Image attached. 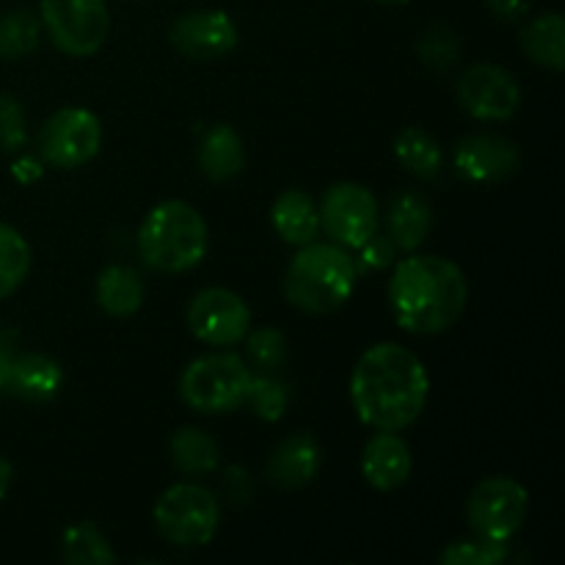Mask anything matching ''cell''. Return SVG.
Segmentation results:
<instances>
[{"mask_svg":"<svg viewBox=\"0 0 565 565\" xmlns=\"http://www.w3.org/2000/svg\"><path fill=\"white\" fill-rule=\"evenodd\" d=\"M430 379L417 353L397 342H379L359 356L351 373L356 417L375 430H403L428 406Z\"/></svg>","mask_w":565,"mask_h":565,"instance_id":"1","label":"cell"},{"mask_svg":"<svg viewBox=\"0 0 565 565\" xmlns=\"http://www.w3.org/2000/svg\"><path fill=\"white\" fill-rule=\"evenodd\" d=\"M469 285L456 263L434 254L406 257L390 279V307L397 326L412 334H439L461 318Z\"/></svg>","mask_w":565,"mask_h":565,"instance_id":"2","label":"cell"},{"mask_svg":"<svg viewBox=\"0 0 565 565\" xmlns=\"http://www.w3.org/2000/svg\"><path fill=\"white\" fill-rule=\"evenodd\" d=\"M207 221L196 207L180 199L154 204L138 226V254L147 268L160 274H182L207 257Z\"/></svg>","mask_w":565,"mask_h":565,"instance_id":"3","label":"cell"},{"mask_svg":"<svg viewBox=\"0 0 565 565\" xmlns=\"http://www.w3.org/2000/svg\"><path fill=\"white\" fill-rule=\"evenodd\" d=\"M359 270L348 248L337 243L298 246L285 274V298L307 315H326L340 309L353 296Z\"/></svg>","mask_w":565,"mask_h":565,"instance_id":"4","label":"cell"},{"mask_svg":"<svg viewBox=\"0 0 565 565\" xmlns=\"http://www.w3.org/2000/svg\"><path fill=\"white\" fill-rule=\"evenodd\" d=\"M252 367L237 353L193 359L180 379V397L199 414L235 412L246 401Z\"/></svg>","mask_w":565,"mask_h":565,"instance_id":"5","label":"cell"},{"mask_svg":"<svg viewBox=\"0 0 565 565\" xmlns=\"http://www.w3.org/2000/svg\"><path fill=\"white\" fill-rule=\"evenodd\" d=\"M218 500L196 483H177L154 502V527L174 546H204L218 530Z\"/></svg>","mask_w":565,"mask_h":565,"instance_id":"6","label":"cell"},{"mask_svg":"<svg viewBox=\"0 0 565 565\" xmlns=\"http://www.w3.org/2000/svg\"><path fill=\"white\" fill-rule=\"evenodd\" d=\"M39 20L50 42L75 58L97 53L110 31L105 0H42Z\"/></svg>","mask_w":565,"mask_h":565,"instance_id":"7","label":"cell"},{"mask_svg":"<svg viewBox=\"0 0 565 565\" xmlns=\"http://www.w3.org/2000/svg\"><path fill=\"white\" fill-rule=\"evenodd\" d=\"M530 494L519 480L494 475L480 480L467 500V522L478 539L511 541L527 519Z\"/></svg>","mask_w":565,"mask_h":565,"instance_id":"8","label":"cell"},{"mask_svg":"<svg viewBox=\"0 0 565 565\" xmlns=\"http://www.w3.org/2000/svg\"><path fill=\"white\" fill-rule=\"evenodd\" d=\"M103 125L88 108H61L39 130V154L55 169H81L97 158Z\"/></svg>","mask_w":565,"mask_h":565,"instance_id":"9","label":"cell"},{"mask_svg":"<svg viewBox=\"0 0 565 565\" xmlns=\"http://www.w3.org/2000/svg\"><path fill=\"white\" fill-rule=\"evenodd\" d=\"M320 226L331 243L356 252L364 241L379 232V202L373 193L359 182H337L326 191L323 204L318 210Z\"/></svg>","mask_w":565,"mask_h":565,"instance_id":"10","label":"cell"},{"mask_svg":"<svg viewBox=\"0 0 565 565\" xmlns=\"http://www.w3.org/2000/svg\"><path fill=\"white\" fill-rule=\"evenodd\" d=\"M188 329L207 345H235L252 331V309L226 287H207L188 303Z\"/></svg>","mask_w":565,"mask_h":565,"instance_id":"11","label":"cell"},{"mask_svg":"<svg viewBox=\"0 0 565 565\" xmlns=\"http://www.w3.org/2000/svg\"><path fill=\"white\" fill-rule=\"evenodd\" d=\"M458 99L475 119L508 121L522 105V88L502 66L475 64L458 77Z\"/></svg>","mask_w":565,"mask_h":565,"instance_id":"12","label":"cell"},{"mask_svg":"<svg viewBox=\"0 0 565 565\" xmlns=\"http://www.w3.org/2000/svg\"><path fill=\"white\" fill-rule=\"evenodd\" d=\"M169 39L185 58L213 61L235 50L237 25L226 11L196 9L177 17Z\"/></svg>","mask_w":565,"mask_h":565,"instance_id":"13","label":"cell"},{"mask_svg":"<svg viewBox=\"0 0 565 565\" xmlns=\"http://www.w3.org/2000/svg\"><path fill=\"white\" fill-rule=\"evenodd\" d=\"M519 166V149L508 138L489 136H467L456 149V171L463 180L475 185H491L505 177H511Z\"/></svg>","mask_w":565,"mask_h":565,"instance_id":"14","label":"cell"},{"mask_svg":"<svg viewBox=\"0 0 565 565\" xmlns=\"http://www.w3.org/2000/svg\"><path fill=\"white\" fill-rule=\"evenodd\" d=\"M412 447L397 430H379L362 450V475L375 491H395L412 478Z\"/></svg>","mask_w":565,"mask_h":565,"instance_id":"15","label":"cell"},{"mask_svg":"<svg viewBox=\"0 0 565 565\" xmlns=\"http://www.w3.org/2000/svg\"><path fill=\"white\" fill-rule=\"evenodd\" d=\"M320 467H323L320 441L312 434H292L268 458L265 475L276 489H303L318 478Z\"/></svg>","mask_w":565,"mask_h":565,"instance_id":"16","label":"cell"},{"mask_svg":"<svg viewBox=\"0 0 565 565\" xmlns=\"http://www.w3.org/2000/svg\"><path fill=\"white\" fill-rule=\"evenodd\" d=\"M64 384L61 364L47 353H17L6 392L28 403H47Z\"/></svg>","mask_w":565,"mask_h":565,"instance_id":"17","label":"cell"},{"mask_svg":"<svg viewBox=\"0 0 565 565\" xmlns=\"http://www.w3.org/2000/svg\"><path fill=\"white\" fill-rule=\"evenodd\" d=\"M270 224H274L276 235L290 246H307L320 235L318 207H315L312 196L298 188H290L276 199L270 207Z\"/></svg>","mask_w":565,"mask_h":565,"instance_id":"18","label":"cell"},{"mask_svg":"<svg viewBox=\"0 0 565 565\" xmlns=\"http://www.w3.org/2000/svg\"><path fill=\"white\" fill-rule=\"evenodd\" d=\"M246 166V149L230 125H213L199 143V169L210 182H226Z\"/></svg>","mask_w":565,"mask_h":565,"instance_id":"19","label":"cell"},{"mask_svg":"<svg viewBox=\"0 0 565 565\" xmlns=\"http://www.w3.org/2000/svg\"><path fill=\"white\" fill-rule=\"evenodd\" d=\"M430 226H434V213H430V204L425 202L417 193L406 191L401 196H395V202L390 204V215H386V237L395 243V248L401 252H417L419 246L428 237Z\"/></svg>","mask_w":565,"mask_h":565,"instance_id":"20","label":"cell"},{"mask_svg":"<svg viewBox=\"0 0 565 565\" xmlns=\"http://www.w3.org/2000/svg\"><path fill=\"white\" fill-rule=\"evenodd\" d=\"M94 298L103 312L114 318H130L143 303V279L130 265H108L99 270Z\"/></svg>","mask_w":565,"mask_h":565,"instance_id":"21","label":"cell"},{"mask_svg":"<svg viewBox=\"0 0 565 565\" xmlns=\"http://www.w3.org/2000/svg\"><path fill=\"white\" fill-rule=\"evenodd\" d=\"M522 47L530 61L552 72L565 66V20L557 11L530 20L522 31Z\"/></svg>","mask_w":565,"mask_h":565,"instance_id":"22","label":"cell"},{"mask_svg":"<svg viewBox=\"0 0 565 565\" xmlns=\"http://www.w3.org/2000/svg\"><path fill=\"white\" fill-rule=\"evenodd\" d=\"M395 158L419 180H434L441 171V147L423 127H406L395 138Z\"/></svg>","mask_w":565,"mask_h":565,"instance_id":"23","label":"cell"},{"mask_svg":"<svg viewBox=\"0 0 565 565\" xmlns=\"http://www.w3.org/2000/svg\"><path fill=\"white\" fill-rule=\"evenodd\" d=\"M169 452L174 467L182 475H210L218 467V445L199 428H180L169 441Z\"/></svg>","mask_w":565,"mask_h":565,"instance_id":"24","label":"cell"},{"mask_svg":"<svg viewBox=\"0 0 565 565\" xmlns=\"http://www.w3.org/2000/svg\"><path fill=\"white\" fill-rule=\"evenodd\" d=\"M61 561L70 565H110L116 563V552L97 524L75 522L61 535Z\"/></svg>","mask_w":565,"mask_h":565,"instance_id":"25","label":"cell"},{"mask_svg":"<svg viewBox=\"0 0 565 565\" xmlns=\"http://www.w3.org/2000/svg\"><path fill=\"white\" fill-rule=\"evenodd\" d=\"M42 20L28 9L0 14V58H25L39 47Z\"/></svg>","mask_w":565,"mask_h":565,"instance_id":"26","label":"cell"},{"mask_svg":"<svg viewBox=\"0 0 565 565\" xmlns=\"http://www.w3.org/2000/svg\"><path fill=\"white\" fill-rule=\"evenodd\" d=\"M31 270V246L14 226L0 221V298L20 290Z\"/></svg>","mask_w":565,"mask_h":565,"instance_id":"27","label":"cell"},{"mask_svg":"<svg viewBox=\"0 0 565 565\" xmlns=\"http://www.w3.org/2000/svg\"><path fill=\"white\" fill-rule=\"evenodd\" d=\"M246 403L263 423H279L285 417L287 406H290V390L285 381L274 379L270 373H252L246 390Z\"/></svg>","mask_w":565,"mask_h":565,"instance_id":"28","label":"cell"},{"mask_svg":"<svg viewBox=\"0 0 565 565\" xmlns=\"http://www.w3.org/2000/svg\"><path fill=\"white\" fill-rule=\"evenodd\" d=\"M511 555V541H461V544H447L439 555L441 565H497L505 563Z\"/></svg>","mask_w":565,"mask_h":565,"instance_id":"29","label":"cell"},{"mask_svg":"<svg viewBox=\"0 0 565 565\" xmlns=\"http://www.w3.org/2000/svg\"><path fill=\"white\" fill-rule=\"evenodd\" d=\"M248 367L257 373H276L287 359V340L279 329H257L246 334Z\"/></svg>","mask_w":565,"mask_h":565,"instance_id":"30","label":"cell"},{"mask_svg":"<svg viewBox=\"0 0 565 565\" xmlns=\"http://www.w3.org/2000/svg\"><path fill=\"white\" fill-rule=\"evenodd\" d=\"M417 53L428 66H434V70L439 72H447L458 61L461 42H458V36L447 25H430L428 31L419 36Z\"/></svg>","mask_w":565,"mask_h":565,"instance_id":"31","label":"cell"},{"mask_svg":"<svg viewBox=\"0 0 565 565\" xmlns=\"http://www.w3.org/2000/svg\"><path fill=\"white\" fill-rule=\"evenodd\" d=\"M28 143L25 110L11 94H0V149L3 152H20Z\"/></svg>","mask_w":565,"mask_h":565,"instance_id":"32","label":"cell"},{"mask_svg":"<svg viewBox=\"0 0 565 565\" xmlns=\"http://www.w3.org/2000/svg\"><path fill=\"white\" fill-rule=\"evenodd\" d=\"M356 257H353V263H356V270L359 274H373V270H384L390 268L392 263H395V243L390 241L386 235H379L375 232L370 241H364L362 246L356 248Z\"/></svg>","mask_w":565,"mask_h":565,"instance_id":"33","label":"cell"},{"mask_svg":"<svg viewBox=\"0 0 565 565\" xmlns=\"http://www.w3.org/2000/svg\"><path fill=\"white\" fill-rule=\"evenodd\" d=\"M17 359V331H0V392H6Z\"/></svg>","mask_w":565,"mask_h":565,"instance_id":"34","label":"cell"},{"mask_svg":"<svg viewBox=\"0 0 565 565\" xmlns=\"http://www.w3.org/2000/svg\"><path fill=\"white\" fill-rule=\"evenodd\" d=\"M486 3H489L491 14H494L497 20L516 22L527 14L530 6H533V0H486Z\"/></svg>","mask_w":565,"mask_h":565,"instance_id":"35","label":"cell"},{"mask_svg":"<svg viewBox=\"0 0 565 565\" xmlns=\"http://www.w3.org/2000/svg\"><path fill=\"white\" fill-rule=\"evenodd\" d=\"M11 174H14L20 182H36L39 177H42V163L33 158H20L14 160V166H11Z\"/></svg>","mask_w":565,"mask_h":565,"instance_id":"36","label":"cell"},{"mask_svg":"<svg viewBox=\"0 0 565 565\" xmlns=\"http://www.w3.org/2000/svg\"><path fill=\"white\" fill-rule=\"evenodd\" d=\"M11 478H14V467H11V463L6 461L3 456H0V500H3V497L9 494Z\"/></svg>","mask_w":565,"mask_h":565,"instance_id":"37","label":"cell"},{"mask_svg":"<svg viewBox=\"0 0 565 565\" xmlns=\"http://www.w3.org/2000/svg\"><path fill=\"white\" fill-rule=\"evenodd\" d=\"M379 3H384V6H403V3H408V0H379Z\"/></svg>","mask_w":565,"mask_h":565,"instance_id":"38","label":"cell"}]
</instances>
